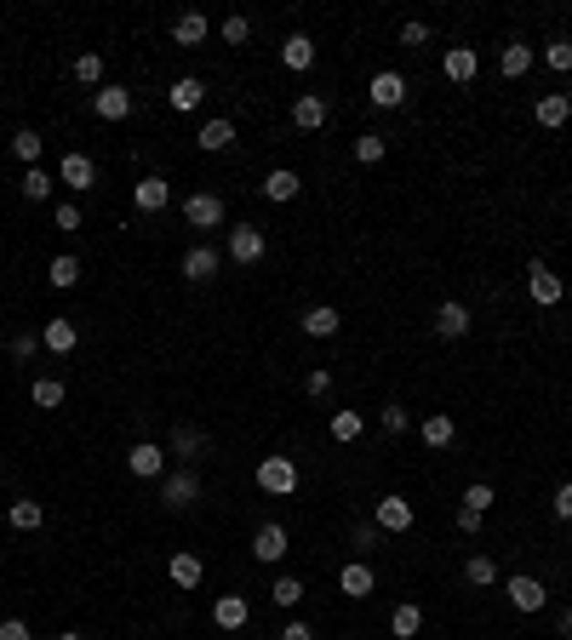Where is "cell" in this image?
Here are the masks:
<instances>
[{
  "label": "cell",
  "mask_w": 572,
  "mask_h": 640,
  "mask_svg": "<svg viewBox=\"0 0 572 640\" xmlns=\"http://www.w3.org/2000/svg\"><path fill=\"white\" fill-rule=\"evenodd\" d=\"M161 503L172 509V515H183V509H195V503H201V475H195V463L166 469V475H161Z\"/></svg>",
  "instance_id": "6da1fadb"
},
{
  "label": "cell",
  "mask_w": 572,
  "mask_h": 640,
  "mask_svg": "<svg viewBox=\"0 0 572 640\" xmlns=\"http://www.w3.org/2000/svg\"><path fill=\"white\" fill-rule=\"evenodd\" d=\"M258 486L269 498H292L298 492V463L292 458H258Z\"/></svg>",
  "instance_id": "7a4b0ae2"
},
{
  "label": "cell",
  "mask_w": 572,
  "mask_h": 640,
  "mask_svg": "<svg viewBox=\"0 0 572 640\" xmlns=\"http://www.w3.org/2000/svg\"><path fill=\"white\" fill-rule=\"evenodd\" d=\"M264 252H269V241H264L258 223L229 229V258H235V263H264Z\"/></svg>",
  "instance_id": "3957f363"
},
{
  "label": "cell",
  "mask_w": 572,
  "mask_h": 640,
  "mask_svg": "<svg viewBox=\"0 0 572 640\" xmlns=\"http://www.w3.org/2000/svg\"><path fill=\"white\" fill-rule=\"evenodd\" d=\"M183 218H189V229H218L224 223V195H212V189L189 195L183 201Z\"/></svg>",
  "instance_id": "277c9868"
},
{
  "label": "cell",
  "mask_w": 572,
  "mask_h": 640,
  "mask_svg": "<svg viewBox=\"0 0 572 640\" xmlns=\"http://www.w3.org/2000/svg\"><path fill=\"white\" fill-rule=\"evenodd\" d=\"M132 206L138 212H150V218H155V212H166V206H172V183H166V178H138L132 183Z\"/></svg>",
  "instance_id": "5b68a950"
},
{
  "label": "cell",
  "mask_w": 572,
  "mask_h": 640,
  "mask_svg": "<svg viewBox=\"0 0 572 640\" xmlns=\"http://www.w3.org/2000/svg\"><path fill=\"white\" fill-rule=\"evenodd\" d=\"M367 98H372V109H400V103H407V80H400L395 69H378Z\"/></svg>",
  "instance_id": "8992f818"
},
{
  "label": "cell",
  "mask_w": 572,
  "mask_h": 640,
  "mask_svg": "<svg viewBox=\"0 0 572 640\" xmlns=\"http://www.w3.org/2000/svg\"><path fill=\"white\" fill-rule=\"evenodd\" d=\"M526 292H533V304L556 309L567 286H561V274H549V263H526Z\"/></svg>",
  "instance_id": "52a82bcc"
},
{
  "label": "cell",
  "mask_w": 572,
  "mask_h": 640,
  "mask_svg": "<svg viewBox=\"0 0 572 640\" xmlns=\"http://www.w3.org/2000/svg\"><path fill=\"white\" fill-rule=\"evenodd\" d=\"M126 469H132L138 480H161L166 475V452H161L155 440H138L132 452H126Z\"/></svg>",
  "instance_id": "ba28073f"
},
{
  "label": "cell",
  "mask_w": 572,
  "mask_h": 640,
  "mask_svg": "<svg viewBox=\"0 0 572 640\" xmlns=\"http://www.w3.org/2000/svg\"><path fill=\"white\" fill-rule=\"evenodd\" d=\"M252 554H258L264 566L286 561V526H281V521H264V526H258V538H252Z\"/></svg>",
  "instance_id": "9c48e42d"
},
{
  "label": "cell",
  "mask_w": 572,
  "mask_h": 640,
  "mask_svg": "<svg viewBox=\"0 0 572 640\" xmlns=\"http://www.w3.org/2000/svg\"><path fill=\"white\" fill-rule=\"evenodd\" d=\"M212 624H218V629H246L252 624L246 594H218V601H212Z\"/></svg>",
  "instance_id": "30bf717a"
},
{
  "label": "cell",
  "mask_w": 572,
  "mask_h": 640,
  "mask_svg": "<svg viewBox=\"0 0 572 640\" xmlns=\"http://www.w3.org/2000/svg\"><path fill=\"white\" fill-rule=\"evenodd\" d=\"M435 332L447 337V344H458V337H470V309H463L458 297H447V304L435 309Z\"/></svg>",
  "instance_id": "8fae6325"
},
{
  "label": "cell",
  "mask_w": 572,
  "mask_h": 640,
  "mask_svg": "<svg viewBox=\"0 0 572 640\" xmlns=\"http://www.w3.org/2000/svg\"><path fill=\"white\" fill-rule=\"evenodd\" d=\"M544 601H549V589L538 578H526V572H515V578H510V606L515 612H544Z\"/></svg>",
  "instance_id": "7c38bea8"
},
{
  "label": "cell",
  "mask_w": 572,
  "mask_h": 640,
  "mask_svg": "<svg viewBox=\"0 0 572 640\" xmlns=\"http://www.w3.org/2000/svg\"><path fill=\"white\" fill-rule=\"evenodd\" d=\"M338 589H344V594H349V601H367V594L378 589V572H372L367 561H349L344 572H338Z\"/></svg>",
  "instance_id": "4fadbf2b"
},
{
  "label": "cell",
  "mask_w": 572,
  "mask_h": 640,
  "mask_svg": "<svg viewBox=\"0 0 572 640\" xmlns=\"http://www.w3.org/2000/svg\"><path fill=\"white\" fill-rule=\"evenodd\" d=\"M441 69H447V80H458V87H470V80L481 75V57H475V46H447V57H441Z\"/></svg>",
  "instance_id": "5bb4252c"
},
{
  "label": "cell",
  "mask_w": 572,
  "mask_h": 640,
  "mask_svg": "<svg viewBox=\"0 0 572 640\" xmlns=\"http://www.w3.org/2000/svg\"><path fill=\"white\" fill-rule=\"evenodd\" d=\"M378 532H407L412 526V503L400 498V492H390V498H378Z\"/></svg>",
  "instance_id": "9a60e30c"
},
{
  "label": "cell",
  "mask_w": 572,
  "mask_h": 640,
  "mask_svg": "<svg viewBox=\"0 0 572 640\" xmlns=\"http://www.w3.org/2000/svg\"><path fill=\"white\" fill-rule=\"evenodd\" d=\"M92 115H98V120H126V115H132V92H126V87L92 92Z\"/></svg>",
  "instance_id": "2e32d148"
},
{
  "label": "cell",
  "mask_w": 572,
  "mask_h": 640,
  "mask_svg": "<svg viewBox=\"0 0 572 640\" xmlns=\"http://www.w3.org/2000/svg\"><path fill=\"white\" fill-rule=\"evenodd\" d=\"M166 578H172L178 589H195L201 578H206V566H201V554L195 549H178L172 561H166Z\"/></svg>",
  "instance_id": "e0dca14e"
},
{
  "label": "cell",
  "mask_w": 572,
  "mask_h": 640,
  "mask_svg": "<svg viewBox=\"0 0 572 640\" xmlns=\"http://www.w3.org/2000/svg\"><path fill=\"white\" fill-rule=\"evenodd\" d=\"M298 189H304V178L292 172V166H275V172L264 178V201H275V206H286V201H298Z\"/></svg>",
  "instance_id": "ac0fdd59"
},
{
  "label": "cell",
  "mask_w": 572,
  "mask_h": 640,
  "mask_svg": "<svg viewBox=\"0 0 572 640\" xmlns=\"http://www.w3.org/2000/svg\"><path fill=\"white\" fill-rule=\"evenodd\" d=\"M533 115H538V126H544V132H561V126L572 120V103H567V92H544Z\"/></svg>",
  "instance_id": "d6986e66"
},
{
  "label": "cell",
  "mask_w": 572,
  "mask_h": 640,
  "mask_svg": "<svg viewBox=\"0 0 572 640\" xmlns=\"http://www.w3.org/2000/svg\"><path fill=\"white\" fill-rule=\"evenodd\" d=\"M195 143L206 149V155H224V149H229V143H235V120H229V115H218V120H206V126H201V132H195Z\"/></svg>",
  "instance_id": "ffe728a7"
},
{
  "label": "cell",
  "mask_w": 572,
  "mask_h": 640,
  "mask_svg": "<svg viewBox=\"0 0 572 640\" xmlns=\"http://www.w3.org/2000/svg\"><path fill=\"white\" fill-rule=\"evenodd\" d=\"M57 178L69 183V189H92L98 183V166H92V155H63L57 160Z\"/></svg>",
  "instance_id": "44dd1931"
},
{
  "label": "cell",
  "mask_w": 572,
  "mask_h": 640,
  "mask_svg": "<svg viewBox=\"0 0 572 640\" xmlns=\"http://www.w3.org/2000/svg\"><path fill=\"white\" fill-rule=\"evenodd\" d=\"M40 344H47L52 355H75V344H80L75 320H47V326H40Z\"/></svg>",
  "instance_id": "7402d4cb"
},
{
  "label": "cell",
  "mask_w": 572,
  "mask_h": 640,
  "mask_svg": "<svg viewBox=\"0 0 572 640\" xmlns=\"http://www.w3.org/2000/svg\"><path fill=\"white\" fill-rule=\"evenodd\" d=\"M304 337H338V326H344V320H338V309L332 304H315V309H304Z\"/></svg>",
  "instance_id": "603a6c76"
},
{
  "label": "cell",
  "mask_w": 572,
  "mask_h": 640,
  "mask_svg": "<svg viewBox=\"0 0 572 640\" xmlns=\"http://www.w3.org/2000/svg\"><path fill=\"white\" fill-rule=\"evenodd\" d=\"M292 126H304V132H321V126H327V98L304 92L298 103H292Z\"/></svg>",
  "instance_id": "cb8c5ba5"
},
{
  "label": "cell",
  "mask_w": 572,
  "mask_h": 640,
  "mask_svg": "<svg viewBox=\"0 0 572 640\" xmlns=\"http://www.w3.org/2000/svg\"><path fill=\"white\" fill-rule=\"evenodd\" d=\"M166 103H172L178 115H189V109H201V103H206V87H201L195 75H183V80H172V92H166Z\"/></svg>",
  "instance_id": "d4e9b609"
},
{
  "label": "cell",
  "mask_w": 572,
  "mask_h": 640,
  "mask_svg": "<svg viewBox=\"0 0 572 640\" xmlns=\"http://www.w3.org/2000/svg\"><path fill=\"white\" fill-rule=\"evenodd\" d=\"M281 63H286L292 75H304L309 63H315V40H309V35H286V40H281Z\"/></svg>",
  "instance_id": "484cf974"
},
{
  "label": "cell",
  "mask_w": 572,
  "mask_h": 640,
  "mask_svg": "<svg viewBox=\"0 0 572 640\" xmlns=\"http://www.w3.org/2000/svg\"><path fill=\"white\" fill-rule=\"evenodd\" d=\"M183 274H189V281H212V274H218V252H212V246H189L183 252Z\"/></svg>",
  "instance_id": "4316f807"
},
{
  "label": "cell",
  "mask_w": 572,
  "mask_h": 640,
  "mask_svg": "<svg viewBox=\"0 0 572 640\" xmlns=\"http://www.w3.org/2000/svg\"><path fill=\"white\" fill-rule=\"evenodd\" d=\"M206 35H212V24H206L201 12H183L178 24H172V40H178V46H201Z\"/></svg>",
  "instance_id": "83f0119b"
},
{
  "label": "cell",
  "mask_w": 572,
  "mask_h": 640,
  "mask_svg": "<svg viewBox=\"0 0 572 640\" xmlns=\"http://www.w3.org/2000/svg\"><path fill=\"white\" fill-rule=\"evenodd\" d=\"M452 435H458V423H452L447 412H430V418H423V446H435V452H441V446H452Z\"/></svg>",
  "instance_id": "f1b7e54d"
},
{
  "label": "cell",
  "mask_w": 572,
  "mask_h": 640,
  "mask_svg": "<svg viewBox=\"0 0 572 640\" xmlns=\"http://www.w3.org/2000/svg\"><path fill=\"white\" fill-rule=\"evenodd\" d=\"M498 69L510 75V80H521L526 69H533V46H521V40H510V46L498 52Z\"/></svg>",
  "instance_id": "f546056e"
},
{
  "label": "cell",
  "mask_w": 572,
  "mask_h": 640,
  "mask_svg": "<svg viewBox=\"0 0 572 640\" xmlns=\"http://www.w3.org/2000/svg\"><path fill=\"white\" fill-rule=\"evenodd\" d=\"M361 435H367V418L361 412H332V440L338 446H355Z\"/></svg>",
  "instance_id": "4dcf8cb0"
},
{
  "label": "cell",
  "mask_w": 572,
  "mask_h": 640,
  "mask_svg": "<svg viewBox=\"0 0 572 640\" xmlns=\"http://www.w3.org/2000/svg\"><path fill=\"white\" fill-rule=\"evenodd\" d=\"M463 578H470L475 589H493L498 583V561L493 554H470V561H463Z\"/></svg>",
  "instance_id": "1f68e13d"
},
{
  "label": "cell",
  "mask_w": 572,
  "mask_h": 640,
  "mask_svg": "<svg viewBox=\"0 0 572 640\" xmlns=\"http://www.w3.org/2000/svg\"><path fill=\"white\" fill-rule=\"evenodd\" d=\"M269 601H275V606H281V612H292V606H298V601H304V583H298V578H292V572H281V578H275V583H269Z\"/></svg>",
  "instance_id": "d6a6232c"
},
{
  "label": "cell",
  "mask_w": 572,
  "mask_h": 640,
  "mask_svg": "<svg viewBox=\"0 0 572 640\" xmlns=\"http://www.w3.org/2000/svg\"><path fill=\"white\" fill-rule=\"evenodd\" d=\"M52 172H47V166H29V172H24V183H17V189H24V201H52Z\"/></svg>",
  "instance_id": "836d02e7"
},
{
  "label": "cell",
  "mask_w": 572,
  "mask_h": 640,
  "mask_svg": "<svg viewBox=\"0 0 572 640\" xmlns=\"http://www.w3.org/2000/svg\"><path fill=\"white\" fill-rule=\"evenodd\" d=\"M47 281H52L57 292H69V286H80V258H69V252H63V258H52V269H47Z\"/></svg>",
  "instance_id": "e575fe53"
},
{
  "label": "cell",
  "mask_w": 572,
  "mask_h": 640,
  "mask_svg": "<svg viewBox=\"0 0 572 640\" xmlns=\"http://www.w3.org/2000/svg\"><path fill=\"white\" fill-rule=\"evenodd\" d=\"M40 521H47V509H40L35 498H17L12 503V532H40Z\"/></svg>",
  "instance_id": "d590c367"
},
{
  "label": "cell",
  "mask_w": 572,
  "mask_h": 640,
  "mask_svg": "<svg viewBox=\"0 0 572 640\" xmlns=\"http://www.w3.org/2000/svg\"><path fill=\"white\" fill-rule=\"evenodd\" d=\"M390 629H395L400 640H412V635L423 629V606H412V601H407V606H395V612H390Z\"/></svg>",
  "instance_id": "8d00e7d4"
},
{
  "label": "cell",
  "mask_w": 572,
  "mask_h": 640,
  "mask_svg": "<svg viewBox=\"0 0 572 640\" xmlns=\"http://www.w3.org/2000/svg\"><path fill=\"white\" fill-rule=\"evenodd\" d=\"M35 407L40 412H52V407H63V395H69V389H63V377H35Z\"/></svg>",
  "instance_id": "74e56055"
},
{
  "label": "cell",
  "mask_w": 572,
  "mask_h": 640,
  "mask_svg": "<svg viewBox=\"0 0 572 640\" xmlns=\"http://www.w3.org/2000/svg\"><path fill=\"white\" fill-rule=\"evenodd\" d=\"M172 452H178V458L206 452V435H201V429H189V423H178V429H172Z\"/></svg>",
  "instance_id": "f35d334b"
},
{
  "label": "cell",
  "mask_w": 572,
  "mask_h": 640,
  "mask_svg": "<svg viewBox=\"0 0 572 640\" xmlns=\"http://www.w3.org/2000/svg\"><path fill=\"white\" fill-rule=\"evenodd\" d=\"M40 149H47V143H40V132H29V126L12 138V155L24 160V166H40Z\"/></svg>",
  "instance_id": "ab89813d"
},
{
  "label": "cell",
  "mask_w": 572,
  "mask_h": 640,
  "mask_svg": "<svg viewBox=\"0 0 572 640\" xmlns=\"http://www.w3.org/2000/svg\"><path fill=\"white\" fill-rule=\"evenodd\" d=\"M75 80H80V87H98V80H103V57L98 52H80L75 57Z\"/></svg>",
  "instance_id": "60d3db41"
},
{
  "label": "cell",
  "mask_w": 572,
  "mask_h": 640,
  "mask_svg": "<svg viewBox=\"0 0 572 640\" xmlns=\"http://www.w3.org/2000/svg\"><path fill=\"white\" fill-rule=\"evenodd\" d=\"M384 138H378V132H367V138H355V160H361V166H378V160H384Z\"/></svg>",
  "instance_id": "b9f144b4"
},
{
  "label": "cell",
  "mask_w": 572,
  "mask_h": 640,
  "mask_svg": "<svg viewBox=\"0 0 572 640\" xmlns=\"http://www.w3.org/2000/svg\"><path fill=\"white\" fill-rule=\"evenodd\" d=\"M544 63H549L556 75H572V40H549V46H544Z\"/></svg>",
  "instance_id": "7bdbcfd3"
},
{
  "label": "cell",
  "mask_w": 572,
  "mask_h": 640,
  "mask_svg": "<svg viewBox=\"0 0 572 640\" xmlns=\"http://www.w3.org/2000/svg\"><path fill=\"white\" fill-rule=\"evenodd\" d=\"M304 395H309V400H327V395H332V372H327V366H309V372H304Z\"/></svg>",
  "instance_id": "ee69618b"
},
{
  "label": "cell",
  "mask_w": 572,
  "mask_h": 640,
  "mask_svg": "<svg viewBox=\"0 0 572 640\" xmlns=\"http://www.w3.org/2000/svg\"><path fill=\"white\" fill-rule=\"evenodd\" d=\"M493 503H498V492H493V486H486V480H475L470 492H463V509H481V515H486V509H493Z\"/></svg>",
  "instance_id": "f6af8a7d"
},
{
  "label": "cell",
  "mask_w": 572,
  "mask_h": 640,
  "mask_svg": "<svg viewBox=\"0 0 572 640\" xmlns=\"http://www.w3.org/2000/svg\"><path fill=\"white\" fill-rule=\"evenodd\" d=\"M40 355V332H17L12 337V360H35Z\"/></svg>",
  "instance_id": "bcb514c9"
},
{
  "label": "cell",
  "mask_w": 572,
  "mask_h": 640,
  "mask_svg": "<svg viewBox=\"0 0 572 640\" xmlns=\"http://www.w3.org/2000/svg\"><path fill=\"white\" fill-rule=\"evenodd\" d=\"M412 429V412L407 407H384V435H407Z\"/></svg>",
  "instance_id": "7dc6e473"
},
{
  "label": "cell",
  "mask_w": 572,
  "mask_h": 640,
  "mask_svg": "<svg viewBox=\"0 0 572 640\" xmlns=\"http://www.w3.org/2000/svg\"><path fill=\"white\" fill-rule=\"evenodd\" d=\"M246 35H252V24H246L241 12H235V17H224V40H229V46H246Z\"/></svg>",
  "instance_id": "c3c4849f"
},
{
  "label": "cell",
  "mask_w": 572,
  "mask_h": 640,
  "mask_svg": "<svg viewBox=\"0 0 572 640\" xmlns=\"http://www.w3.org/2000/svg\"><path fill=\"white\" fill-rule=\"evenodd\" d=\"M400 46H407V52H423V46H430V29H423V24H400Z\"/></svg>",
  "instance_id": "681fc988"
},
{
  "label": "cell",
  "mask_w": 572,
  "mask_h": 640,
  "mask_svg": "<svg viewBox=\"0 0 572 640\" xmlns=\"http://www.w3.org/2000/svg\"><path fill=\"white\" fill-rule=\"evenodd\" d=\"M349 543H355V549H372V543H378V521H361V526L349 532Z\"/></svg>",
  "instance_id": "f907efd6"
},
{
  "label": "cell",
  "mask_w": 572,
  "mask_h": 640,
  "mask_svg": "<svg viewBox=\"0 0 572 640\" xmlns=\"http://www.w3.org/2000/svg\"><path fill=\"white\" fill-rule=\"evenodd\" d=\"M0 640H29V624L24 617H0Z\"/></svg>",
  "instance_id": "816d5d0a"
},
{
  "label": "cell",
  "mask_w": 572,
  "mask_h": 640,
  "mask_svg": "<svg viewBox=\"0 0 572 640\" xmlns=\"http://www.w3.org/2000/svg\"><path fill=\"white\" fill-rule=\"evenodd\" d=\"M458 532H463V538H475V532H481V509H458Z\"/></svg>",
  "instance_id": "f5cc1de1"
},
{
  "label": "cell",
  "mask_w": 572,
  "mask_h": 640,
  "mask_svg": "<svg viewBox=\"0 0 572 640\" xmlns=\"http://www.w3.org/2000/svg\"><path fill=\"white\" fill-rule=\"evenodd\" d=\"M57 229H80V206H75V201L57 206Z\"/></svg>",
  "instance_id": "db71d44e"
},
{
  "label": "cell",
  "mask_w": 572,
  "mask_h": 640,
  "mask_svg": "<svg viewBox=\"0 0 572 640\" xmlns=\"http://www.w3.org/2000/svg\"><path fill=\"white\" fill-rule=\"evenodd\" d=\"M556 521H572V480L556 492Z\"/></svg>",
  "instance_id": "11a10c76"
},
{
  "label": "cell",
  "mask_w": 572,
  "mask_h": 640,
  "mask_svg": "<svg viewBox=\"0 0 572 640\" xmlns=\"http://www.w3.org/2000/svg\"><path fill=\"white\" fill-rule=\"evenodd\" d=\"M281 640H315V635H309V624H286V629H281Z\"/></svg>",
  "instance_id": "9f6ffc18"
},
{
  "label": "cell",
  "mask_w": 572,
  "mask_h": 640,
  "mask_svg": "<svg viewBox=\"0 0 572 640\" xmlns=\"http://www.w3.org/2000/svg\"><path fill=\"white\" fill-rule=\"evenodd\" d=\"M561 635H567V640H572V606H567V612H561Z\"/></svg>",
  "instance_id": "6f0895ef"
},
{
  "label": "cell",
  "mask_w": 572,
  "mask_h": 640,
  "mask_svg": "<svg viewBox=\"0 0 572 640\" xmlns=\"http://www.w3.org/2000/svg\"><path fill=\"white\" fill-rule=\"evenodd\" d=\"M57 640H80V635H57Z\"/></svg>",
  "instance_id": "680465c9"
},
{
  "label": "cell",
  "mask_w": 572,
  "mask_h": 640,
  "mask_svg": "<svg viewBox=\"0 0 572 640\" xmlns=\"http://www.w3.org/2000/svg\"><path fill=\"white\" fill-rule=\"evenodd\" d=\"M567 103H572V87H567Z\"/></svg>",
  "instance_id": "91938a15"
}]
</instances>
